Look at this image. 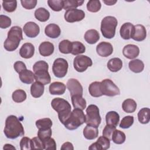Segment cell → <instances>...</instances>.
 Masks as SVG:
<instances>
[{
    "instance_id": "obj_19",
    "label": "cell",
    "mask_w": 150,
    "mask_h": 150,
    "mask_svg": "<svg viewBox=\"0 0 150 150\" xmlns=\"http://www.w3.org/2000/svg\"><path fill=\"white\" fill-rule=\"evenodd\" d=\"M134 25L130 22L124 23L120 28V33L121 37L124 40H128L131 38L134 30Z\"/></svg>"
},
{
    "instance_id": "obj_9",
    "label": "cell",
    "mask_w": 150,
    "mask_h": 150,
    "mask_svg": "<svg viewBox=\"0 0 150 150\" xmlns=\"http://www.w3.org/2000/svg\"><path fill=\"white\" fill-rule=\"evenodd\" d=\"M92 64L93 62L91 58L86 55H78L74 59V68L77 72L82 73L85 71Z\"/></svg>"
},
{
    "instance_id": "obj_7",
    "label": "cell",
    "mask_w": 150,
    "mask_h": 150,
    "mask_svg": "<svg viewBox=\"0 0 150 150\" xmlns=\"http://www.w3.org/2000/svg\"><path fill=\"white\" fill-rule=\"evenodd\" d=\"M68 67L69 64L66 59L63 58H57L55 59L53 62L52 71L56 77L63 78L67 73Z\"/></svg>"
},
{
    "instance_id": "obj_3",
    "label": "cell",
    "mask_w": 150,
    "mask_h": 150,
    "mask_svg": "<svg viewBox=\"0 0 150 150\" xmlns=\"http://www.w3.org/2000/svg\"><path fill=\"white\" fill-rule=\"evenodd\" d=\"M51 106L58 113L59 119L61 123L64 125L71 112L70 103L63 98L57 97L52 100Z\"/></svg>"
},
{
    "instance_id": "obj_38",
    "label": "cell",
    "mask_w": 150,
    "mask_h": 150,
    "mask_svg": "<svg viewBox=\"0 0 150 150\" xmlns=\"http://www.w3.org/2000/svg\"><path fill=\"white\" fill-rule=\"evenodd\" d=\"M86 51L85 46L79 41L72 42V49L71 53L73 55H79L84 53Z\"/></svg>"
},
{
    "instance_id": "obj_48",
    "label": "cell",
    "mask_w": 150,
    "mask_h": 150,
    "mask_svg": "<svg viewBox=\"0 0 150 150\" xmlns=\"http://www.w3.org/2000/svg\"><path fill=\"white\" fill-rule=\"evenodd\" d=\"M11 25V19L6 15H0V28L1 29H6Z\"/></svg>"
},
{
    "instance_id": "obj_13",
    "label": "cell",
    "mask_w": 150,
    "mask_h": 150,
    "mask_svg": "<svg viewBox=\"0 0 150 150\" xmlns=\"http://www.w3.org/2000/svg\"><path fill=\"white\" fill-rule=\"evenodd\" d=\"M23 32L30 38L36 37L40 33V28L38 24L33 22H28L23 26Z\"/></svg>"
},
{
    "instance_id": "obj_17",
    "label": "cell",
    "mask_w": 150,
    "mask_h": 150,
    "mask_svg": "<svg viewBox=\"0 0 150 150\" xmlns=\"http://www.w3.org/2000/svg\"><path fill=\"white\" fill-rule=\"evenodd\" d=\"M123 55L128 59H133L138 56L139 49L138 46L132 44L125 45L122 49Z\"/></svg>"
},
{
    "instance_id": "obj_31",
    "label": "cell",
    "mask_w": 150,
    "mask_h": 150,
    "mask_svg": "<svg viewBox=\"0 0 150 150\" xmlns=\"http://www.w3.org/2000/svg\"><path fill=\"white\" fill-rule=\"evenodd\" d=\"M90 94L93 97H99L103 94L101 90V82L94 81L91 83L88 87Z\"/></svg>"
},
{
    "instance_id": "obj_22",
    "label": "cell",
    "mask_w": 150,
    "mask_h": 150,
    "mask_svg": "<svg viewBox=\"0 0 150 150\" xmlns=\"http://www.w3.org/2000/svg\"><path fill=\"white\" fill-rule=\"evenodd\" d=\"M54 47L52 43L50 42H43L39 46V52L41 56L46 57L52 55L54 52Z\"/></svg>"
},
{
    "instance_id": "obj_49",
    "label": "cell",
    "mask_w": 150,
    "mask_h": 150,
    "mask_svg": "<svg viewBox=\"0 0 150 150\" xmlns=\"http://www.w3.org/2000/svg\"><path fill=\"white\" fill-rule=\"evenodd\" d=\"M43 144H44L45 149H51V150L56 149V143L54 139L51 137L44 141Z\"/></svg>"
},
{
    "instance_id": "obj_20",
    "label": "cell",
    "mask_w": 150,
    "mask_h": 150,
    "mask_svg": "<svg viewBox=\"0 0 150 150\" xmlns=\"http://www.w3.org/2000/svg\"><path fill=\"white\" fill-rule=\"evenodd\" d=\"M45 35L52 39L57 38L61 33V30L59 25L55 23L47 25L45 29Z\"/></svg>"
},
{
    "instance_id": "obj_55",
    "label": "cell",
    "mask_w": 150,
    "mask_h": 150,
    "mask_svg": "<svg viewBox=\"0 0 150 150\" xmlns=\"http://www.w3.org/2000/svg\"><path fill=\"white\" fill-rule=\"evenodd\" d=\"M3 149H16L15 147L13 146L11 144H6L5 145H4V147H3Z\"/></svg>"
},
{
    "instance_id": "obj_54",
    "label": "cell",
    "mask_w": 150,
    "mask_h": 150,
    "mask_svg": "<svg viewBox=\"0 0 150 150\" xmlns=\"http://www.w3.org/2000/svg\"><path fill=\"white\" fill-rule=\"evenodd\" d=\"M117 2V1H116V0H115V1H113V0L103 1V2H104V4H105L107 5H109V6H111V5H114Z\"/></svg>"
},
{
    "instance_id": "obj_41",
    "label": "cell",
    "mask_w": 150,
    "mask_h": 150,
    "mask_svg": "<svg viewBox=\"0 0 150 150\" xmlns=\"http://www.w3.org/2000/svg\"><path fill=\"white\" fill-rule=\"evenodd\" d=\"M101 8V4L98 0H90L87 4V9L90 12H97Z\"/></svg>"
},
{
    "instance_id": "obj_2",
    "label": "cell",
    "mask_w": 150,
    "mask_h": 150,
    "mask_svg": "<svg viewBox=\"0 0 150 150\" xmlns=\"http://www.w3.org/2000/svg\"><path fill=\"white\" fill-rule=\"evenodd\" d=\"M22 40H23V35L21 28L18 26H12L8 33V37L4 42V47L7 51L13 52L18 48Z\"/></svg>"
},
{
    "instance_id": "obj_23",
    "label": "cell",
    "mask_w": 150,
    "mask_h": 150,
    "mask_svg": "<svg viewBox=\"0 0 150 150\" xmlns=\"http://www.w3.org/2000/svg\"><path fill=\"white\" fill-rule=\"evenodd\" d=\"M84 38L87 43L93 45L99 40L100 34L96 29H89L86 32Z\"/></svg>"
},
{
    "instance_id": "obj_53",
    "label": "cell",
    "mask_w": 150,
    "mask_h": 150,
    "mask_svg": "<svg viewBox=\"0 0 150 150\" xmlns=\"http://www.w3.org/2000/svg\"><path fill=\"white\" fill-rule=\"evenodd\" d=\"M61 149H68V150H73L74 147L73 144L70 142H66L61 146Z\"/></svg>"
},
{
    "instance_id": "obj_37",
    "label": "cell",
    "mask_w": 150,
    "mask_h": 150,
    "mask_svg": "<svg viewBox=\"0 0 150 150\" xmlns=\"http://www.w3.org/2000/svg\"><path fill=\"white\" fill-rule=\"evenodd\" d=\"M83 3V0H64L63 9L65 10L76 9L78 6H81Z\"/></svg>"
},
{
    "instance_id": "obj_18",
    "label": "cell",
    "mask_w": 150,
    "mask_h": 150,
    "mask_svg": "<svg viewBox=\"0 0 150 150\" xmlns=\"http://www.w3.org/2000/svg\"><path fill=\"white\" fill-rule=\"evenodd\" d=\"M35 53V47L30 43H24L19 50L20 56L24 59H30L32 57Z\"/></svg>"
},
{
    "instance_id": "obj_33",
    "label": "cell",
    "mask_w": 150,
    "mask_h": 150,
    "mask_svg": "<svg viewBox=\"0 0 150 150\" xmlns=\"http://www.w3.org/2000/svg\"><path fill=\"white\" fill-rule=\"evenodd\" d=\"M35 17L40 22H46L50 18L49 12L45 8H39L35 10Z\"/></svg>"
},
{
    "instance_id": "obj_36",
    "label": "cell",
    "mask_w": 150,
    "mask_h": 150,
    "mask_svg": "<svg viewBox=\"0 0 150 150\" xmlns=\"http://www.w3.org/2000/svg\"><path fill=\"white\" fill-rule=\"evenodd\" d=\"M59 49L62 53H71L72 49V42L67 39L62 40L59 44Z\"/></svg>"
},
{
    "instance_id": "obj_51",
    "label": "cell",
    "mask_w": 150,
    "mask_h": 150,
    "mask_svg": "<svg viewBox=\"0 0 150 150\" xmlns=\"http://www.w3.org/2000/svg\"><path fill=\"white\" fill-rule=\"evenodd\" d=\"M32 148L33 149H44V144L43 141L41 140L38 137H33L32 139Z\"/></svg>"
},
{
    "instance_id": "obj_8",
    "label": "cell",
    "mask_w": 150,
    "mask_h": 150,
    "mask_svg": "<svg viewBox=\"0 0 150 150\" xmlns=\"http://www.w3.org/2000/svg\"><path fill=\"white\" fill-rule=\"evenodd\" d=\"M101 90L103 95L114 97L120 94L119 88L110 79H106L101 82Z\"/></svg>"
},
{
    "instance_id": "obj_14",
    "label": "cell",
    "mask_w": 150,
    "mask_h": 150,
    "mask_svg": "<svg viewBox=\"0 0 150 150\" xmlns=\"http://www.w3.org/2000/svg\"><path fill=\"white\" fill-rule=\"evenodd\" d=\"M96 52L100 56L106 57L112 53L113 47L109 42H101L97 45L96 47Z\"/></svg>"
},
{
    "instance_id": "obj_25",
    "label": "cell",
    "mask_w": 150,
    "mask_h": 150,
    "mask_svg": "<svg viewBox=\"0 0 150 150\" xmlns=\"http://www.w3.org/2000/svg\"><path fill=\"white\" fill-rule=\"evenodd\" d=\"M44 90V85L38 81L33 83L30 86V93L32 96L34 98L40 97L43 95Z\"/></svg>"
},
{
    "instance_id": "obj_39",
    "label": "cell",
    "mask_w": 150,
    "mask_h": 150,
    "mask_svg": "<svg viewBox=\"0 0 150 150\" xmlns=\"http://www.w3.org/2000/svg\"><path fill=\"white\" fill-rule=\"evenodd\" d=\"M26 93L23 90L18 89L14 91L12 93V100L18 103H22L26 99Z\"/></svg>"
},
{
    "instance_id": "obj_47",
    "label": "cell",
    "mask_w": 150,
    "mask_h": 150,
    "mask_svg": "<svg viewBox=\"0 0 150 150\" xmlns=\"http://www.w3.org/2000/svg\"><path fill=\"white\" fill-rule=\"evenodd\" d=\"M115 129H116V127L111 125H106L104 128L103 129V135L108 138L110 140H111L112 133Z\"/></svg>"
},
{
    "instance_id": "obj_52",
    "label": "cell",
    "mask_w": 150,
    "mask_h": 150,
    "mask_svg": "<svg viewBox=\"0 0 150 150\" xmlns=\"http://www.w3.org/2000/svg\"><path fill=\"white\" fill-rule=\"evenodd\" d=\"M13 68L18 73H20L21 71L27 69L26 64L21 61L16 62L13 64Z\"/></svg>"
},
{
    "instance_id": "obj_5",
    "label": "cell",
    "mask_w": 150,
    "mask_h": 150,
    "mask_svg": "<svg viewBox=\"0 0 150 150\" xmlns=\"http://www.w3.org/2000/svg\"><path fill=\"white\" fill-rule=\"evenodd\" d=\"M117 25V19L114 16H107L104 17L101 21L100 28L103 36L107 39L114 38Z\"/></svg>"
},
{
    "instance_id": "obj_34",
    "label": "cell",
    "mask_w": 150,
    "mask_h": 150,
    "mask_svg": "<svg viewBox=\"0 0 150 150\" xmlns=\"http://www.w3.org/2000/svg\"><path fill=\"white\" fill-rule=\"evenodd\" d=\"M138 119L140 123L148 124L150 120V110L149 108H142L138 113Z\"/></svg>"
},
{
    "instance_id": "obj_6",
    "label": "cell",
    "mask_w": 150,
    "mask_h": 150,
    "mask_svg": "<svg viewBox=\"0 0 150 150\" xmlns=\"http://www.w3.org/2000/svg\"><path fill=\"white\" fill-rule=\"evenodd\" d=\"M86 122L87 125L98 127L101 122V118L100 115V110L98 107L94 104L89 105L86 108Z\"/></svg>"
},
{
    "instance_id": "obj_29",
    "label": "cell",
    "mask_w": 150,
    "mask_h": 150,
    "mask_svg": "<svg viewBox=\"0 0 150 150\" xmlns=\"http://www.w3.org/2000/svg\"><path fill=\"white\" fill-rule=\"evenodd\" d=\"M71 102L74 108H79L80 110H84L86 108V101L80 95H76L71 96Z\"/></svg>"
},
{
    "instance_id": "obj_35",
    "label": "cell",
    "mask_w": 150,
    "mask_h": 150,
    "mask_svg": "<svg viewBox=\"0 0 150 150\" xmlns=\"http://www.w3.org/2000/svg\"><path fill=\"white\" fill-rule=\"evenodd\" d=\"M125 139L126 136L124 132L118 129H115L112 133L111 137V140L113 141L114 143L116 144H123L125 142Z\"/></svg>"
},
{
    "instance_id": "obj_11",
    "label": "cell",
    "mask_w": 150,
    "mask_h": 150,
    "mask_svg": "<svg viewBox=\"0 0 150 150\" xmlns=\"http://www.w3.org/2000/svg\"><path fill=\"white\" fill-rule=\"evenodd\" d=\"M67 88L69 90L71 96L76 95L83 96V88L80 83L76 79H70L67 81Z\"/></svg>"
},
{
    "instance_id": "obj_26",
    "label": "cell",
    "mask_w": 150,
    "mask_h": 150,
    "mask_svg": "<svg viewBox=\"0 0 150 150\" xmlns=\"http://www.w3.org/2000/svg\"><path fill=\"white\" fill-rule=\"evenodd\" d=\"M122 67V62L118 57L110 59L107 63V68L111 72H117Z\"/></svg>"
},
{
    "instance_id": "obj_32",
    "label": "cell",
    "mask_w": 150,
    "mask_h": 150,
    "mask_svg": "<svg viewBox=\"0 0 150 150\" xmlns=\"http://www.w3.org/2000/svg\"><path fill=\"white\" fill-rule=\"evenodd\" d=\"M137 104L136 101L131 98L125 100L122 104V108L127 113H132L137 109Z\"/></svg>"
},
{
    "instance_id": "obj_10",
    "label": "cell",
    "mask_w": 150,
    "mask_h": 150,
    "mask_svg": "<svg viewBox=\"0 0 150 150\" xmlns=\"http://www.w3.org/2000/svg\"><path fill=\"white\" fill-rule=\"evenodd\" d=\"M66 21L73 23L82 21L85 17V13L81 9H72L67 10L64 15Z\"/></svg>"
},
{
    "instance_id": "obj_1",
    "label": "cell",
    "mask_w": 150,
    "mask_h": 150,
    "mask_svg": "<svg viewBox=\"0 0 150 150\" xmlns=\"http://www.w3.org/2000/svg\"><path fill=\"white\" fill-rule=\"evenodd\" d=\"M4 132L6 138L12 139L22 137L25 134L22 123L18 118L13 115H9L6 118Z\"/></svg>"
},
{
    "instance_id": "obj_30",
    "label": "cell",
    "mask_w": 150,
    "mask_h": 150,
    "mask_svg": "<svg viewBox=\"0 0 150 150\" xmlns=\"http://www.w3.org/2000/svg\"><path fill=\"white\" fill-rule=\"evenodd\" d=\"M129 69L134 73H139L143 71L144 69V63L139 59H134L128 63Z\"/></svg>"
},
{
    "instance_id": "obj_43",
    "label": "cell",
    "mask_w": 150,
    "mask_h": 150,
    "mask_svg": "<svg viewBox=\"0 0 150 150\" xmlns=\"http://www.w3.org/2000/svg\"><path fill=\"white\" fill-rule=\"evenodd\" d=\"M134 117L131 115H127L124 117L121 121L119 125L120 127L123 129H128L131 127L134 123Z\"/></svg>"
},
{
    "instance_id": "obj_16",
    "label": "cell",
    "mask_w": 150,
    "mask_h": 150,
    "mask_svg": "<svg viewBox=\"0 0 150 150\" xmlns=\"http://www.w3.org/2000/svg\"><path fill=\"white\" fill-rule=\"evenodd\" d=\"M146 37V30L145 26L141 24L134 25L131 38L137 42H141Z\"/></svg>"
},
{
    "instance_id": "obj_4",
    "label": "cell",
    "mask_w": 150,
    "mask_h": 150,
    "mask_svg": "<svg viewBox=\"0 0 150 150\" xmlns=\"http://www.w3.org/2000/svg\"><path fill=\"white\" fill-rule=\"evenodd\" d=\"M86 115L83 110L74 108L64 122V125L69 130H74L86 122Z\"/></svg>"
},
{
    "instance_id": "obj_15",
    "label": "cell",
    "mask_w": 150,
    "mask_h": 150,
    "mask_svg": "<svg viewBox=\"0 0 150 150\" xmlns=\"http://www.w3.org/2000/svg\"><path fill=\"white\" fill-rule=\"evenodd\" d=\"M110 146V140L105 137H100L96 142L93 143L88 149L91 150H106Z\"/></svg>"
},
{
    "instance_id": "obj_24",
    "label": "cell",
    "mask_w": 150,
    "mask_h": 150,
    "mask_svg": "<svg viewBox=\"0 0 150 150\" xmlns=\"http://www.w3.org/2000/svg\"><path fill=\"white\" fill-rule=\"evenodd\" d=\"M98 129L97 127L87 125L83 129V135L87 139H94L98 137Z\"/></svg>"
},
{
    "instance_id": "obj_45",
    "label": "cell",
    "mask_w": 150,
    "mask_h": 150,
    "mask_svg": "<svg viewBox=\"0 0 150 150\" xmlns=\"http://www.w3.org/2000/svg\"><path fill=\"white\" fill-rule=\"evenodd\" d=\"M52 131L51 128L47 129H39L38 132V137L43 141L51 137Z\"/></svg>"
},
{
    "instance_id": "obj_28",
    "label": "cell",
    "mask_w": 150,
    "mask_h": 150,
    "mask_svg": "<svg viewBox=\"0 0 150 150\" xmlns=\"http://www.w3.org/2000/svg\"><path fill=\"white\" fill-rule=\"evenodd\" d=\"M105 121L107 125L117 127L120 121V115L116 111H109L105 115Z\"/></svg>"
},
{
    "instance_id": "obj_46",
    "label": "cell",
    "mask_w": 150,
    "mask_h": 150,
    "mask_svg": "<svg viewBox=\"0 0 150 150\" xmlns=\"http://www.w3.org/2000/svg\"><path fill=\"white\" fill-rule=\"evenodd\" d=\"M20 147L21 150L33 149L32 139L27 137H23L20 141Z\"/></svg>"
},
{
    "instance_id": "obj_40",
    "label": "cell",
    "mask_w": 150,
    "mask_h": 150,
    "mask_svg": "<svg viewBox=\"0 0 150 150\" xmlns=\"http://www.w3.org/2000/svg\"><path fill=\"white\" fill-rule=\"evenodd\" d=\"M53 125L52 121L49 118H44L38 120L36 121V126L38 129H47L52 127Z\"/></svg>"
},
{
    "instance_id": "obj_44",
    "label": "cell",
    "mask_w": 150,
    "mask_h": 150,
    "mask_svg": "<svg viewBox=\"0 0 150 150\" xmlns=\"http://www.w3.org/2000/svg\"><path fill=\"white\" fill-rule=\"evenodd\" d=\"M2 7L8 12H14L17 7V1L16 0L2 1Z\"/></svg>"
},
{
    "instance_id": "obj_27",
    "label": "cell",
    "mask_w": 150,
    "mask_h": 150,
    "mask_svg": "<svg viewBox=\"0 0 150 150\" xmlns=\"http://www.w3.org/2000/svg\"><path fill=\"white\" fill-rule=\"evenodd\" d=\"M19 75L21 81L25 84H32L35 80L34 73L32 71L28 69L21 71L20 73H19Z\"/></svg>"
},
{
    "instance_id": "obj_21",
    "label": "cell",
    "mask_w": 150,
    "mask_h": 150,
    "mask_svg": "<svg viewBox=\"0 0 150 150\" xmlns=\"http://www.w3.org/2000/svg\"><path fill=\"white\" fill-rule=\"evenodd\" d=\"M66 89V85L63 83L59 81L52 83L49 87V92L52 95H62L65 93Z\"/></svg>"
},
{
    "instance_id": "obj_42",
    "label": "cell",
    "mask_w": 150,
    "mask_h": 150,
    "mask_svg": "<svg viewBox=\"0 0 150 150\" xmlns=\"http://www.w3.org/2000/svg\"><path fill=\"white\" fill-rule=\"evenodd\" d=\"M47 4L53 11L56 12L60 11L63 8V0H48Z\"/></svg>"
},
{
    "instance_id": "obj_50",
    "label": "cell",
    "mask_w": 150,
    "mask_h": 150,
    "mask_svg": "<svg viewBox=\"0 0 150 150\" xmlns=\"http://www.w3.org/2000/svg\"><path fill=\"white\" fill-rule=\"evenodd\" d=\"M38 1L36 0H22L21 3L22 6L26 9H32L36 6Z\"/></svg>"
},
{
    "instance_id": "obj_12",
    "label": "cell",
    "mask_w": 150,
    "mask_h": 150,
    "mask_svg": "<svg viewBox=\"0 0 150 150\" xmlns=\"http://www.w3.org/2000/svg\"><path fill=\"white\" fill-rule=\"evenodd\" d=\"M49 69H39L34 70L35 79L44 86L48 84L51 81V77L48 71Z\"/></svg>"
}]
</instances>
